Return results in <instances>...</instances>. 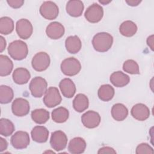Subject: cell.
Returning <instances> with one entry per match:
<instances>
[{
    "label": "cell",
    "mask_w": 154,
    "mask_h": 154,
    "mask_svg": "<svg viewBox=\"0 0 154 154\" xmlns=\"http://www.w3.org/2000/svg\"><path fill=\"white\" fill-rule=\"evenodd\" d=\"M113 43L112 36L105 32H99L93 38L92 45L94 49L99 52H105L112 46Z\"/></svg>",
    "instance_id": "6da1fadb"
},
{
    "label": "cell",
    "mask_w": 154,
    "mask_h": 154,
    "mask_svg": "<svg viewBox=\"0 0 154 154\" xmlns=\"http://www.w3.org/2000/svg\"><path fill=\"white\" fill-rule=\"evenodd\" d=\"M8 53L15 60H23L28 53V46L22 40H14L10 43L8 47Z\"/></svg>",
    "instance_id": "7a4b0ae2"
},
{
    "label": "cell",
    "mask_w": 154,
    "mask_h": 154,
    "mask_svg": "<svg viewBox=\"0 0 154 154\" xmlns=\"http://www.w3.org/2000/svg\"><path fill=\"white\" fill-rule=\"evenodd\" d=\"M81 69V65L78 60L74 57L64 59L61 64V70L66 76H72L77 75Z\"/></svg>",
    "instance_id": "3957f363"
},
{
    "label": "cell",
    "mask_w": 154,
    "mask_h": 154,
    "mask_svg": "<svg viewBox=\"0 0 154 154\" xmlns=\"http://www.w3.org/2000/svg\"><path fill=\"white\" fill-rule=\"evenodd\" d=\"M48 84L45 79L40 76L34 77L30 82L29 88L34 97H41L47 91Z\"/></svg>",
    "instance_id": "277c9868"
},
{
    "label": "cell",
    "mask_w": 154,
    "mask_h": 154,
    "mask_svg": "<svg viewBox=\"0 0 154 154\" xmlns=\"http://www.w3.org/2000/svg\"><path fill=\"white\" fill-rule=\"evenodd\" d=\"M51 60L49 55L45 52L37 53L32 58L31 65L37 72H43L46 70L50 65Z\"/></svg>",
    "instance_id": "5b68a950"
},
{
    "label": "cell",
    "mask_w": 154,
    "mask_h": 154,
    "mask_svg": "<svg viewBox=\"0 0 154 154\" xmlns=\"http://www.w3.org/2000/svg\"><path fill=\"white\" fill-rule=\"evenodd\" d=\"M62 100L58 89L55 87H50L43 97L44 104L48 108H53L59 105Z\"/></svg>",
    "instance_id": "8992f818"
},
{
    "label": "cell",
    "mask_w": 154,
    "mask_h": 154,
    "mask_svg": "<svg viewBox=\"0 0 154 154\" xmlns=\"http://www.w3.org/2000/svg\"><path fill=\"white\" fill-rule=\"evenodd\" d=\"M67 144V137L66 134L62 131H56L52 133L50 144L53 149L56 151L64 150Z\"/></svg>",
    "instance_id": "52a82bcc"
},
{
    "label": "cell",
    "mask_w": 154,
    "mask_h": 154,
    "mask_svg": "<svg viewBox=\"0 0 154 154\" xmlns=\"http://www.w3.org/2000/svg\"><path fill=\"white\" fill-rule=\"evenodd\" d=\"M103 16V8L98 4L94 3L89 6L85 13L84 16L87 20L90 23H97L101 20Z\"/></svg>",
    "instance_id": "ba28073f"
},
{
    "label": "cell",
    "mask_w": 154,
    "mask_h": 154,
    "mask_svg": "<svg viewBox=\"0 0 154 154\" xmlns=\"http://www.w3.org/2000/svg\"><path fill=\"white\" fill-rule=\"evenodd\" d=\"M40 13L45 19L54 20L58 15L59 9L55 3L52 1H45L40 7Z\"/></svg>",
    "instance_id": "9c48e42d"
},
{
    "label": "cell",
    "mask_w": 154,
    "mask_h": 154,
    "mask_svg": "<svg viewBox=\"0 0 154 154\" xmlns=\"http://www.w3.org/2000/svg\"><path fill=\"white\" fill-rule=\"evenodd\" d=\"M11 144L16 149H23L29 144V134L25 131H17L11 137Z\"/></svg>",
    "instance_id": "30bf717a"
},
{
    "label": "cell",
    "mask_w": 154,
    "mask_h": 154,
    "mask_svg": "<svg viewBox=\"0 0 154 154\" xmlns=\"http://www.w3.org/2000/svg\"><path fill=\"white\" fill-rule=\"evenodd\" d=\"M30 106L28 101L23 98H16L11 105L13 114L17 117L26 116L29 111Z\"/></svg>",
    "instance_id": "8fae6325"
},
{
    "label": "cell",
    "mask_w": 154,
    "mask_h": 154,
    "mask_svg": "<svg viewBox=\"0 0 154 154\" xmlns=\"http://www.w3.org/2000/svg\"><path fill=\"white\" fill-rule=\"evenodd\" d=\"M16 30L20 38L26 40L32 35L33 28L31 23L28 19H21L16 22Z\"/></svg>",
    "instance_id": "7c38bea8"
},
{
    "label": "cell",
    "mask_w": 154,
    "mask_h": 154,
    "mask_svg": "<svg viewBox=\"0 0 154 154\" xmlns=\"http://www.w3.org/2000/svg\"><path fill=\"white\" fill-rule=\"evenodd\" d=\"M101 118L99 114L94 111H88L81 116V122L83 125L88 129L97 127L100 123Z\"/></svg>",
    "instance_id": "4fadbf2b"
},
{
    "label": "cell",
    "mask_w": 154,
    "mask_h": 154,
    "mask_svg": "<svg viewBox=\"0 0 154 154\" xmlns=\"http://www.w3.org/2000/svg\"><path fill=\"white\" fill-rule=\"evenodd\" d=\"M65 32L64 26L60 22H53L49 23L46 29V33L48 37L53 40L60 38Z\"/></svg>",
    "instance_id": "5bb4252c"
},
{
    "label": "cell",
    "mask_w": 154,
    "mask_h": 154,
    "mask_svg": "<svg viewBox=\"0 0 154 154\" xmlns=\"http://www.w3.org/2000/svg\"><path fill=\"white\" fill-rule=\"evenodd\" d=\"M131 114L135 119L139 121H144L149 117L150 112L149 108L146 105L140 103L132 106Z\"/></svg>",
    "instance_id": "9a60e30c"
},
{
    "label": "cell",
    "mask_w": 154,
    "mask_h": 154,
    "mask_svg": "<svg viewBox=\"0 0 154 154\" xmlns=\"http://www.w3.org/2000/svg\"><path fill=\"white\" fill-rule=\"evenodd\" d=\"M84 8V4L79 0H70L66 4V11L70 16L77 17L82 15Z\"/></svg>",
    "instance_id": "2e32d148"
},
{
    "label": "cell",
    "mask_w": 154,
    "mask_h": 154,
    "mask_svg": "<svg viewBox=\"0 0 154 154\" xmlns=\"http://www.w3.org/2000/svg\"><path fill=\"white\" fill-rule=\"evenodd\" d=\"M61 91L65 97L71 98L76 93V86L74 82L69 78L63 79L59 84Z\"/></svg>",
    "instance_id": "e0dca14e"
},
{
    "label": "cell",
    "mask_w": 154,
    "mask_h": 154,
    "mask_svg": "<svg viewBox=\"0 0 154 154\" xmlns=\"http://www.w3.org/2000/svg\"><path fill=\"white\" fill-rule=\"evenodd\" d=\"M32 140L37 143H45L48 140L49 131L43 126H36L31 132Z\"/></svg>",
    "instance_id": "ac0fdd59"
},
{
    "label": "cell",
    "mask_w": 154,
    "mask_h": 154,
    "mask_svg": "<svg viewBox=\"0 0 154 154\" xmlns=\"http://www.w3.org/2000/svg\"><path fill=\"white\" fill-rule=\"evenodd\" d=\"M86 142L81 137H75L72 139L68 145V150L72 154H80L85 151Z\"/></svg>",
    "instance_id": "d6986e66"
},
{
    "label": "cell",
    "mask_w": 154,
    "mask_h": 154,
    "mask_svg": "<svg viewBox=\"0 0 154 154\" xmlns=\"http://www.w3.org/2000/svg\"><path fill=\"white\" fill-rule=\"evenodd\" d=\"M13 79L14 82L19 85L26 84L31 78L29 72L25 68L19 67L16 69L13 73Z\"/></svg>",
    "instance_id": "ffe728a7"
},
{
    "label": "cell",
    "mask_w": 154,
    "mask_h": 154,
    "mask_svg": "<svg viewBox=\"0 0 154 154\" xmlns=\"http://www.w3.org/2000/svg\"><path fill=\"white\" fill-rule=\"evenodd\" d=\"M111 82L117 87H123L130 82V78L126 74L121 71L113 72L109 78Z\"/></svg>",
    "instance_id": "44dd1931"
},
{
    "label": "cell",
    "mask_w": 154,
    "mask_h": 154,
    "mask_svg": "<svg viewBox=\"0 0 154 154\" xmlns=\"http://www.w3.org/2000/svg\"><path fill=\"white\" fill-rule=\"evenodd\" d=\"M65 46L67 52L74 54L81 50L82 43L80 38L77 35H72L66 39Z\"/></svg>",
    "instance_id": "7402d4cb"
},
{
    "label": "cell",
    "mask_w": 154,
    "mask_h": 154,
    "mask_svg": "<svg viewBox=\"0 0 154 154\" xmlns=\"http://www.w3.org/2000/svg\"><path fill=\"white\" fill-rule=\"evenodd\" d=\"M111 115L115 120L123 121L128 115V109L123 104L117 103L112 106Z\"/></svg>",
    "instance_id": "603a6c76"
},
{
    "label": "cell",
    "mask_w": 154,
    "mask_h": 154,
    "mask_svg": "<svg viewBox=\"0 0 154 154\" xmlns=\"http://www.w3.org/2000/svg\"><path fill=\"white\" fill-rule=\"evenodd\" d=\"M89 101L88 97L84 94H78L73 100V107L75 111L82 112L88 107Z\"/></svg>",
    "instance_id": "cb8c5ba5"
},
{
    "label": "cell",
    "mask_w": 154,
    "mask_h": 154,
    "mask_svg": "<svg viewBox=\"0 0 154 154\" xmlns=\"http://www.w3.org/2000/svg\"><path fill=\"white\" fill-rule=\"evenodd\" d=\"M137 29V26L134 22L131 20H126L120 25L119 31L123 36L129 37L135 34Z\"/></svg>",
    "instance_id": "d4e9b609"
},
{
    "label": "cell",
    "mask_w": 154,
    "mask_h": 154,
    "mask_svg": "<svg viewBox=\"0 0 154 154\" xmlns=\"http://www.w3.org/2000/svg\"><path fill=\"white\" fill-rule=\"evenodd\" d=\"M114 88L109 84H104L100 87L97 91L99 98L104 102L111 100L114 96Z\"/></svg>",
    "instance_id": "484cf974"
},
{
    "label": "cell",
    "mask_w": 154,
    "mask_h": 154,
    "mask_svg": "<svg viewBox=\"0 0 154 154\" xmlns=\"http://www.w3.org/2000/svg\"><path fill=\"white\" fill-rule=\"evenodd\" d=\"M13 69V63L7 56L0 55V76H5L9 75Z\"/></svg>",
    "instance_id": "4316f807"
},
{
    "label": "cell",
    "mask_w": 154,
    "mask_h": 154,
    "mask_svg": "<svg viewBox=\"0 0 154 154\" xmlns=\"http://www.w3.org/2000/svg\"><path fill=\"white\" fill-rule=\"evenodd\" d=\"M69 112L67 108L60 106L52 112V120L58 123H62L66 122L69 118Z\"/></svg>",
    "instance_id": "83f0119b"
},
{
    "label": "cell",
    "mask_w": 154,
    "mask_h": 154,
    "mask_svg": "<svg viewBox=\"0 0 154 154\" xmlns=\"http://www.w3.org/2000/svg\"><path fill=\"white\" fill-rule=\"evenodd\" d=\"M31 118L37 124H44L49 119V112L45 109H36L32 111Z\"/></svg>",
    "instance_id": "f1b7e54d"
},
{
    "label": "cell",
    "mask_w": 154,
    "mask_h": 154,
    "mask_svg": "<svg viewBox=\"0 0 154 154\" xmlns=\"http://www.w3.org/2000/svg\"><path fill=\"white\" fill-rule=\"evenodd\" d=\"M14 29L13 20L9 17L4 16L0 19V32L3 35H8Z\"/></svg>",
    "instance_id": "f546056e"
},
{
    "label": "cell",
    "mask_w": 154,
    "mask_h": 154,
    "mask_svg": "<svg viewBox=\"0 0 154 154\" xmlns=\"http://www.w3.org/2000/svg\"><path fill=\"white\" fill-rule=\"evenodd\" d=\"M14 129V125L11 121L5 118H2L0 119L1 135L5 137H8L13 133Z\"/></svg>",
    "instance_id": "4dcf8cb0"
},
{
    "label": "cell",
    "mask_w": 154,
    "mask_h": 154,
    "mask_svg": "<svg viewBox=\"0 0 154 154\" xmlns=\"http://www.w3.org/2000/svg\"><path fill=\"white\" fill-rule=\"evenodd\" d=\"M14 93L13 89L7 86L2 85L0 87V102L2 104L10 103L13 99Z\"/></svg>",
    "instance_id": "1f68e13d"
},
{
    "label": "cell",
    "mask_w": 154,
    "mask_h": 154,
    "mask_svg": "<svg viewBox=\"0 0 154 154\" xmlns=\"http://www.w3.org/2000/svg\"><path fill=\"white\" fill-rule=\"evenodd\" d=\"M123 69L125 72L130 74H140L138 64L133 60H128L123 64Z\"/></svg>",
    "instance_id": "d6a6232c"
},
{
    "label": "cell",
    "mask_w": 154,
    "mask_h": 154,
    "mask_svg": "<svg viewBox=\"0 0 154 154\" xmlns=\"http://www.w3.org/2000/svg\"><path fill=\"white\" fill-rule=\"evenodd\" d=\"M135 153L137 154L141 153H151L153 154L154 153L153 148L147 143H141L138 145L136 148Z\"/></svg>",
    "instance_id": "836d02e7"
},
{
    "label": "cell",
    "mask_w": 154,
    "mask_h": 154,
    "mask_svg": "<svg viewBox=\"0 0 154 154\" xmlns=\"http://www.w3.org/2000/svg\"><path fill=\"white\" fill-rule=\"evenodd\" d=\"M7 2L8 4L13 8H19L21 7L24 1L23 0H7Z\"/></svg>",
    "instance_id": "e575fe53"
},
{
    "label": "cell",
    "mask_w": 154,
    "mask_h": 154,
    "mask_svg": "<svg viewBox=\"0 0 154 154\" xmlns=\"http://www.w3.org/2000/svg\"><path fill=\"white\" fill-rule=\"evenodd\" d=\"M98 154H101V153H116V150L108 146H104L101 148H100L97 152Z\"/></svg>",
    "instance_id": "d590c367"
},
{
    "label": "cell",
    "mask_w": 154,
    "mask_h": 154,
    "mask_svg": "<svg viewBox=\"0 0 154 154\" xmlns=\"http://www.w3.org/2000/svg\"><path fill=\"white\" fill-rule=\"evenodd\" d=\"M8 146V143L6 140L1 137L0 138V152H3L6 150Z\"/></svg>",
    "instance_id": "8d00e7d4"
},
{
    "label": "cell",
    "mask_w": 154,
    "mask_h": 154,
    "mask_svg": "<svg viewBox=\"0 0 154 154\" xmlns=\"http://www.w3.org/2000/svg\"><path fill=\"white\" fill-rule=\"evenodd\" d=\"M147 44L150 48L152 51H153V35H151L147 37Z\"/></svg>",
    "instance_id": "74e56055"
},
{
    "label": "cell",
    "mask_w": 154,
    "mask_h": 154,
    "mask_svg": "<svg viewBox=\"0 0 154 154\" xmlns=\"http://www.w3.org/2000/svg\"><path fill=\"white\" fill-rule=\"evenodd\" d=\"M6 47V41L5 38L2 37H0V52H2Z\"/></svg>",
    "instance_id": "f35d334b"
},
{
    "label": "cell",
    "mask_w": 154,
    "mask_h": 154,
    "mask_svg": "<svg viewBox=\"0 0 154 154\" xmlns=\"http://www.w3.org/2000/svg\"><path fill=\"white\" fill-rule=\"evenodd\" d=\"M141 2V1H139V0H129V1H126V2L130 6H132V7H135V6H137L138 5H139V4H140Z\"/></svg>",
    "instance_id": "ab89813d"
},
{
    "label": "cell",
    "mask_w": 154,
    "mask_h": 154,
    "mask_svg": "<svg viewBox=\"0 0 154 154\" xmlns=\"http://www.w3.org/2000/svg\"><path fill=\"white\" fill-rule=\"evenodd\" d=\"M99 2L100 3H101L102 4L106 5V4H109V2H111V1H105V0H102V1H100V0H99Z\"/></svg>",
    "instance_id": "60d3db41"
}]
</instances>
